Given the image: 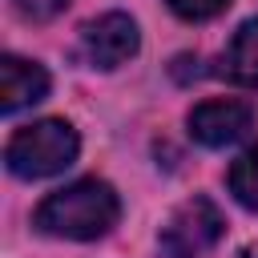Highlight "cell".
<instances>
[{"mask_svg": "<svg viewBox=\"0 0 258 258\" xmlns=\"http://www.w3.org/2000/svg\"><path fill=\"white\" fill-rule=\"evenodd\" d=\"M121 218V202L113 194L109 181L101 177H81V181H69L60 189H52L36 214H32V226L48 238H69V242H93L101 234H109Z\"/></svg>", "mask_w": 258, "mask_h": 258, "instance_id": "1", "label": "cell"}, {"mask_svg": "<svg viewBox=\"0 0 258 258\" xmlns=\"http://www.w3.org/2000/svg\"><path fill=\"white\" fill-rule=\"evenodd\" d=\"M77 149H81L77 129H73L69 121L48 117V121H32V125H24V129H16V133L8 137V145H4V165H8L16 177L36 181V177H52V173L69 169V165L77 161Z\"/></svg>", "mask_w": 258, "mask_h": 258, "instance_id": "2", "label": "cell"}, {"mask_svg": "<svg viewBox=\"0 0 258 258\" xmlns=\"http://www.w3.org/2000/svg\"><path fill=\"white\" fill-rule=\"evenodd\" d=\"M226 234V218L210 198H189L181 202L169 222L161 226L157 238V254L161 258H202L210 246H218V238Z\"/></svg>", "mask_w": 258, "mask_h": 258, "instance_id": "3", "label": "cell"}, {"mask_svg": "<svg viewBox=\"0 0 258 258\" xmlns=\"http://www.w3.org/2000/svg\"><path fill=\"white\" fill-rule=\"evenodd\" d=\"M254 125V105L242 97H210L189 109V137L206 149L234 145Z\"/></svg>", "mask_w": 258, "mask_h": 258, "instance_id": "4", "label": "cell"}, {"mask_svg": "<svg viewBox=\"0 0 258 258\" xmlns=\"http://www.w3.org/2000/svg\"><path fill=\"white\" fill-rule=\"evenodd\" d=\"M137 48H141L137 24L125 12H105L81 28V56L93 69H117L129 56H137Z\"/></svg>", "mask_w": 258, "mask_h": 258, "instance_id": "5", "label": "cell"}, {"mask_svg": "<svg viewBox=\"0 0 258 258\" xmlns=\"http://www.w3.org/2000/svg\"><path fill=\"white\" fill-rule=\"evenodd\" d=\"M48 97V73L36 64V60H24V56H0V109L4 113H16L24 105H36Z\"/></svg>", "mask_w": 258, "mask_h": 258, "instance_id": "6", "label": "cell"}, {"mask_svg": "<svg viewBox=\"0 0 258 258\" xmlns=\"http://www.w3.org/2000/svg\"><path fill=\"white\" fill-rule=\"evenodd\" d=\"M222 73H226L234 85L258 89V16L242 20L238 32L230 36V44H226V52H222Z\"/></svg>", "mask_w": 258, "mask_h": 258, "instance_id": "7", "label": "cell"}, {"mask_svg": "<svg viewBox=\"0 0 258 258\" xmlns=\"http://www.w3.org/2000/svg\"><path fill=\"white\" fill-rule=\"evenodd\" d=\"M226 185H230V194H234L238 206H246V210L258 214V141H254V145L230 165Z\"/></svg>", "mask_w": 258, "mask_h": 258, "instance_id": "8", "label": "cell"}, {"mask_svg": "<svg viewBox=\"0 0 258 258\" xmlns=\"http://www.w3.org/2000/svg\"><path fill=\"white\" fill-rule=\"evenodd\" d=\"M165 4L181 20H214V16H222L230 8V0H165Z\"/></svg>", "mask_w": 258, "mask_h": 258, "instance_id": "9", "label": "cell"}, {"mask_svg": "<svg viewBox=\"0 0 258 258\" xmlns=\"http://www.w3.org/2000/svg\"><path fill=\"white\" fill-rule=\"evenodd\" d=\"M12 8H16L24 20L40 24V20H52V16H60V12L69 8V0H12Z\"/></svg>", "mask_w": 258, "mask_h": 258, "instance_id": "10", "label": "cell"}, {"mask_svg": "<svg viewBox=\"0 0 258 258\" xmlns=\"http://www.w3.org/2000/svg\"><path fill=\"white\" fill-rule=\"evenodd\" d=\"M238 258H258V246H246V250H242Z\"/></svg>", "mask_w": 258, "mask_h": 258, "instance_id": "11", "label": "cell"}]
</instances>
